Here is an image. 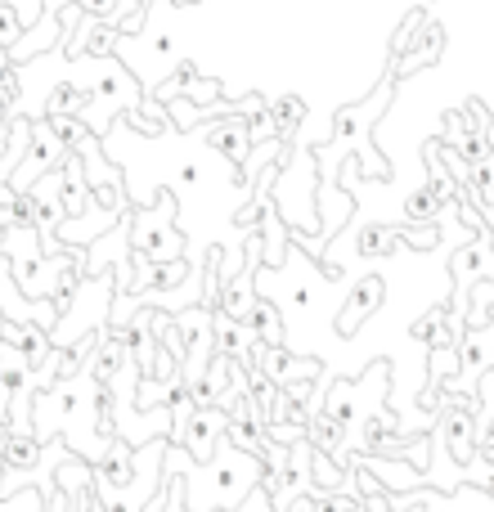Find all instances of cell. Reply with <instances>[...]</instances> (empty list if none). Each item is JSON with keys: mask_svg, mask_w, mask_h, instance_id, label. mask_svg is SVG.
Listing matches in <instances>:
<instances>
[{"mask_svg": "<svg viewBox=\"0 0 494 512\" xmlns=\"http://www.w3.org/2000/svg\"><path fill=\"white\" fill-rule=\"evenodd\" d=\"M256 373H265V378L283 391V387H292V382H306V378H315V373H324V364L319 360H297V355H288L283 346H265Z\"/></svg>", "mask_w": 494, "mask_h": 512, "instance_id": "obj_2", "label": "cell"}, {"mask_svg": "<svg viewBox=\"0 0 494 512\" xmlns=\"http://www.w3.org/2000/svg\"><path fill=\"white\" fill-rule=\"evenodd\" d=\"M360 468H364V472H391V463H382V459H364ZM387 486L414 490V486H423V472H418V468H400V481H387Z\"/></svg>", "mask_w": 494, "mask_h": 512, "instance_id": "obj_3", "label": "cell"}, {"mask_svg": "<svg viewBox=\"0 0 494 512\" xmlns=\"http://www.w3.org/2000/svg\"><path fill=\"white\" fill-rule=\"evenodd\" d=\"M0 423H5V414H0Z\"/></svg>", "mask_w": 494, "mask_h": 512, "instance_id": "obj_4", "label": "cell"}, {"mask_svg": "<svg viewBox=\"0 0 494 512\" xmlns=\"http://www.w3.org/2000/svg\"><path fill=\"white\" fill-rule=\"evenodd\" d=\"M472 418H477V400L468 396H454L445 400V418H441V445L450 450V459L459 463V468H472L477 463V432H472Z\"/></svg>", "mask_w": 494, "mask_h": 512, "instance_id": "obj_1", "label": "cell"}]
</instances>
